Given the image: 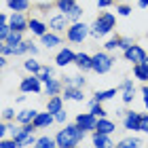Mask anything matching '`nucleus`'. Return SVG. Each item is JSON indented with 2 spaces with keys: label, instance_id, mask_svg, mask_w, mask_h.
I'll return each mask as SVG.
<instances>
[{
  "label": "nucleus",
  "instance_id": "obj_23",
  "mask_svg": "<svg viewBox=\"0 0 148 148\" xmlns=\"http://www.w3.org/2000/svg\"><path fill=\"white\" fill-rule=\"evenodd\" d=\"M30 30H32V34H36V36L47 34V25L42 21H38V19H30Z\"/></svg>",
  "mask_w": 148,
  "mask_h": 148
},
{
  "label": "nucleus",
  "instance_id": "obj_24",
  "mask_svg": "<svg viewBox=\"0 0 148 148\" xmlns=\"http://www.w3.org/2000/svg\"><path fill=\"white\" fill-rule=\"evenodd\" d=\"M142 146V140L140 138H125L116 144V148H140Z\"/></svg>",
  "mask_w": 148,
  "mask_h": 148
},
{
  "label": "nucleus",
  "instance_id": "obj_18",
  "mask_svg": "<svg viewBox=\"0 0 148 148\" xmlns=\"http://www.w3.org/2000/svg\"><path fill=\"white\" fill-rule=\"evenodd\" d=\"M6 6L13 13H23L30 9V0H6Z\"/></svg>",
  "mask_w": 148,
  "mask_h": 148
},
{
  "label": "nucleus",
  "instance_id": "obj_44",
  "mask_svg": "<svg viewBox=\"0 0 148 148\" xmlns=\"http://www.w3.org/2000/svg\"><path fill=\"white\" fill-rule=\"evenodd\" d=\"M142 93H144V104H146V108H148V85H144Z\"/></svg>",
  "mask_w": 148,
  "mask_h": 148
},
{
  "label": "nucleus",
  "instance_id": "obj_1",
  "mask_svg": "<svg viewBox=\"0 0 148 148\" xmlns=\"http://www.w3.org/2000/svg\"><path fill=\"white\" fill-rule=\"evenodd\" d=\"M85 129H80L78 125H68L66 129H62L57 133V146L59 148H76L80 142H83V138H85Z\"/></svg>",
  "mask_w": 148,
  "mask_h": 148
},
{
  "label": "nucleus",
  "instance_id": "obj_14",
  "mask_svg": "<svg viewBox=\"0 0 148 148\" xmlns=\"http://www.w3.org/2000/svg\"><path fill=\"white\" fill-rule=\"evenodd\" d=\"M53 119H55V114H51L49 110H47V112H38V116L34 119L32 125H34L36 129H42V127H49L53 123Z\"/></svg>",
  "mask_w": 148,
  "mask_h": 148
},
{
  "label": "nucleus",
  "instance_id": "obj_25",
  "mask_svg": "<svg viewBox=\"0 0 148 148\" xmlns=\"http://www.w3.org/2000/svg\"><path fill=\"white\" fill-rule=\"evenodd\" d=\"M40 38H42V45L47 47V49H53V47H57L59 42H62V38H59L57 34H45Z\"/></svg>",
  "mask_w": 148,
  "mask_h": 148
},
{
  "label": "nucleus",
  "instance_id": "obj_33",
  "mask_svg": "<svg viewBox=\"0 0 148 148\" xmlns=\"http://www.w3.org/2000/svg\"><path fill=\"white\" fill-rule=\"evenodd\" d=\"M66 85H72V87H83V85H85V76H68V78H66Z\"/></svg>",
  "mask_w": 148,
  "mask_h": 148
},
{
  "label": "nucleus",
  "instance_id": "obj_6",
  "mask_svg": "<svg viewBox=\"0 0 148 148\" xmlns=\"http://www.w3.org/2000/svg\"><path fill=\"white\" fill-rule=\"evenodd\" d=\"M76 125L85 131H95L97 129V116H93L91 112H83L76 116Z\"/></svg>",
  "mask_w": 148,
  "mask_h": 148
},
{
  "label": "nucleus",
  "instance_id": "obj_30",
  "mask_svg": "<svg viewBox=\"0 0 148 148\" xmlns=\"http://www.w3.org/2000/svg\"><path fill=\"white\" fill-rule=\"evenodd\" d=\"M21 34H23V32L11 30V34H9V38H6L4 42H6V45H11V47H13V45H19V42H21V40H23V38H21Z\"/></svg>",
  "mask_w": 148,
  "mask_h": 148
},
{
  "label": "nucleus",
  "instance_id": "obj_5",
  "mask_svg": "<svg viewBox=\"0 0 148 148\" xmlns=\"http://www.w3.org/2000/svg\"><path fill=\"white\" fill-rule=\"evenodd\" d=\"M110 68H112V57L110 55H106V53H95V55H93V66H91L93 72L106 74Z\"/></svg>",
  "mask_w": 148,
  "mask_h": 148
},
{
  "label": "nucleus",
  "instance_id": "obj_38",
  "mask_svg": "<svg viewBox=\"0 0 148 148\" xmlns=\"http://www.w3.org/2000/svg\"><path fill=\"white\" fill-rule=\"evenodd\" d=\"M131 45H133V40H131V38H121V49H123V51H127Z\"/></svg>",
  "mask_w": 148,
  "mask_h": 148
},
{
  "label": "nucleus",
  "instance_id": "obj_40",
  "mask_svg": "<svg viewBox=\"0 0 148 148\" xmlns=\"http://www.w3.org/2000/svg\"><path fill=\"white\" fill-rule=\"evenodd\" d=\"M66 119H68V112H66V110H62V112L55 114V121H57V123H66Z\"/></svg>",
  "mask_w": 148,
  "mask_h": 148
},
{
  "label": "nucleus",
  "instance_id": "obj_2",
  "mask_svg": "<svg viewBox=\"0 0 148 148\" xmlns=\"http://www.w3.org/2000/svg\"><path fill=\"white\" fill-rule=\"evenodd\" d=\"M114 23H116V19H114L112 13H102V15L93 21V25H91V36L93 38H102L106 34H110L112 28H114Z\"/></svg>",
  "mask_w": 148,
  "mask_h": 148
},
{
  "label": "nucleus",
  "instance_id": "obj_28",
  "mask_svg": "<svg viewBox=\"0 0 148 148\" xmlns=\"http://www.w3.org/2000/svg\"><path fill=\"white\" fill-rule=\"evenodd\" d=\"M116 95V89H106V91H97L95 95H93V99H95V102H106V99H110V97H114Z\"/></svg>",
  "mask_w": 148,
  "mask_h": 148
},
{
  "label": "nucleus",
  "instance_id": "obj_39",
  "mask_svg": "<svg viewBox=\"0 0 148 148\" xmlns=\"http://www.w3.org/2000/svg\"><path fill=\"white\" fill-rule=\"evenodd\" d=\"M140 131L148 133V114H144V116H142V123H140Z\"/></svg>",
  "mask_w": 148,
  "mask_h": 148
},
{
  "label": "nucleus",
  "instance_id": "obj_16",
  "mask_svg": "<svg viewBox=\"0 0 148 148\" xmlns=\"http://www.w3.org/2000/svg\"><path fill=\"white\" fill-rule=\"evenodd\" d=\"M47 110L51 114H57L64 110V97L62 95H51V99L47 102Z\"/></svg>",
  "mask_w": 148,
  "mask_h": 148
},
{
  "label": "nucleus",
  "instance_id": "obj_41",
  "mask_svg": "<svg viewBox=\"0 0 148 148\" xmlns=\"http://www.w3.org/2000/svg\"><path fill=\"white\" fill-rule=\"evenodd\" d=\"M13 116H15V110H13V108H4L2 119H4V121H9V119H13Z\"/></svg>",
  "mask_w": 148,
  "mask_h": 148
},
{
  "label": "nucleus",
  "instance_id": "obj_8",
  "mask_svg": "<svg viewBox=\"0 0 148 148\" xmlns=\"http://www.w3.org/2000/svg\"><path fill=\"white\" fill-rule=\"evenodd\" d=\"M9 23H11V30H17V32L30 30V21L25 19L23 13H13V15L9 17Z\"/></svg>",
  "mask_w": 148,
  "mask_h": 148
},
{
  "label": "nucleus",
  "instance_id": "obj_22",
  "mask_svg": "<svg viewBox=\"0 0 148 148\" xmlns=\"http://www.w3.org/2000/svg\"><path fill=\"white\" fill-rule=\"evenodd\" d=\"M45 91H47V95H57V93L62 91V83H59L57 78H49L45 83Z\"/></svg>",
  "mask_w": 148,
  "mask_h": 148
},
{
  "label": "nucleus",
  "instance_id": "obj_21",
  "mask_svg": "<svg viewBox=\"0 0 148 148\" xmlns=\"http://www.w3.org/2000/svg\"><path fill=\"white\" fill-rule=\"evenodd\" d=\"M38 116V112L36 110H21L17 114V123H21V125H30V123H34V119Z\"/></svg>",
  "mask_w": 148,
  "mask_h": 148
},
{
  "label": "nucleus",
  "instance_id": "obj_32",
  "mask_svg": "<svg viewBox=\"0 0 148 148\" xmlns=\"http://www.w3.org/2000/svg\"><path fill=\"white\" fill-rule=\"evenodd\" d=\"M23 68L28 70V72H32V74H38L40 70H42V66H40V64L36 62V59H28V62L23 64Z\"/></svg>",
  "mask_w": 148,
  "mask_h": 148
},
{
  "label": "nucleus",
  "instance_id": "obj_45",
  "mask_svg": "<svg viewBox=\"0 0 148 148\" xmlns=\"http://www.w3.org/2000/svg\"><path fill=\"white\" fill-rule=\"evenodd\" d=\"M138 4H140V9H146V6H148V0H138Z\"/></svg>",
  "mask_w": 148,
  "mask_h": 148
},
{
  "label": "nucleus",
  "instance_id": "obj_43",
  "mask_svg": "<svg viewBox=\"0 0 148 148\" xmlns=\"http://www.w3.org/2000/svg\"><path fill=\"white\" fill-rule=\"evenodd\" d=\"M6 131H9V125H6V123H2V125H0V136H6Z\"/></svg>",
  "mask_w": 148,
  "mask_h": 148
},
{
  "label": "nucleus",
  "instance_id": "obj_10",
  "mask_svg": "<svg viewBox=\"0 0 148 148\" xmlns=\"http://www.w3.org/2000/svg\"><path fill=\"white\" fill-rule=\"evenodd\" d=\"M19 89H21L23 93H38L40 91V78H38V74H32V76L28 78H23L21 80V85H19Z\"/></svg>",
  "mask_w": 148,
  "mask_h": 148
},
{
  "label": "nucleus",
  "instance_id": "obj_27",
  "mask_svg": "<svg viewBox=\"0 0 148 148\" xmlns=\"http://www.w3.org/2000/svg\"><path fill=\"white\" fill-rule=\"evenodd\" d=\"M55 146H57V140H51L49 136L38 138V140H36V144H34V148H55Z\"/></svg>",
  "mask_w": 148,
  "mask_h": 148
},
{
  "label": "nucleus",
  "instance_id": "obj_42",
  "mask_svg": "<svg viewBox=\"0 0 148 148\" xmlns=\"http://www.w3.org/2000/svg\"><path fill=\"white\" fill-rule=\"evenodd\" d=\"M95 2H97L99 9H106V6H110V4H112V0H95Z\"/></svg>",
  "mask_w": 148,
  "mask_h": 148
},
{
  "label": "nucleus",
  "instance_id": "obj_46",
  "mask_svg": "<svg viewBox=\"0 0 148 148\" xmlns=\"http://www.w3.org/2000/svg\"><path fill=\"white\" fill-rule=\"evenodd\" d=\"M144 66H146V68H148V55H146V59H144V62H142Z\"/></svg>",
  "mask_w": 148,
  "mask_h": 148
},
{
  "label": "nucleus",
  "instance_id": "obj_26",
  "mask_svg": "<svg viewBox=\"0 0 148 148\" xmlns=\"http://www.w3.org/2000/svg\"><path fill=\"white\" fill-rule=\"evenodd\" d=\"M133 74H136V78L148 83V68H146L144 64H136V66H133Z\"/></svg>",
  "mask_w": 148,
  "mask_h": 148
},
{
  "label": "nucleus",
  "instance_id": "obj_13",
  "mask_svg": "<svg viewBox=\"0 0 148 148\" xmlns=\"http://www.w3.org/2000/svg\"><path fill=\"white\" fill-rule=\"evenodd\" d=\"M93 146L95 148H116L108 133H97V131H93Z\"/></svg>",
  "mask_w": 148,
  "mask_h": 148
},
{
  "label": "nucleus",
  "instance_id": "obj_36",
  "mask_svg": "<svg viewBox=\"0 0 148 148\" xmlns=\"http://www.w3.org/2000/svg\"><path fill=\"white\" fill-rule=\"evenodd\" d=\"M0 148H19V144H17L13 138H11V140H4V138H2V142H0Z\"/></svg>",
  "mask_w": 148,
  "mask_h": 148
},
{
  "label": "nucleus",
  "instance_id": "obj_15",
  "mask_svg": "<svg viewBox=\"0 0 148 148\" xmlns=\"http://www.w3.org/2000/svg\"><path fill=\"white\" fill-rule=\"evenodd\" d=\"M64 97H66V99H74V102H83V99H85L83 89H80V87H72V85H66Z\"/></svg>",
  "mask_w": 148,
  "mask_h": 148
},
{
  "label": "nucleus",
  "instance_id": "obj_37",
  "mask_svg": "<svg viewBox=\"0 0 148 148\" xmlns=\"http://www.w3.org/2000/svg\"><path fill=\"white\" fill-rule=\"evenodd\" d=\"M116 13H119V15H123V17H127V15L131 13V6H127V4H119V6H116Z\"/></svg>",
  "mask_w": 148,
  "mask_h": 148
},
{
  "label": "nucleus",
  "instance_id": "obj_4",
  "mask_svg": "<svg viewBox=\"0 0 148 148\" xmlns=\"http://www.w3.org/2000/svg\"><path fill=\"white\" fill-rule=\"evenodd\" d=\"M89 34H91V25L80 23V21H74L68 28V40H72V42H83Z\"/></svg>",
  "mask_w": 148,
  "mask_h": 148
},
{
  "label": "nucleus",
  "instance_id": "obj_12",
  "mask_svg": "<svg viewBox=\"0 0 148 148\" xmlns=\"http://www.w3.org/2000/svg\"><path fill=\"white\" fill-rule=\"evenodd\" d=\"M68 21H70V19L62 13V15H55V17L49 19V28H51L53 32H64L66 28H68Z\"/></svg>",
  "mask_w": 148,
  "mask_h": 148
},
{
  "label": "nucleus",
  "instance_id": "obj_11",
  "mask_svg": "<svg viewBox=\"0 0 148 148\" xmlns=\"http://www.w3.org/2000/svg\"><path fill=\"white\" fill-rule=\"evenodd\" d=\"M74 59H76V53H74L72 49H62L57 53V57H55V62H57V66L59 68H64V66H68V64H74Z\"/></svg>",
  "mask_w": 148,
  "mask_h": 148
},
{
  "label": "nucleus",
  "instance_id": "obj_3",
  "mask_svg": "<svg viewBox=\"0 0 148 148\" xmlns=\"http://www.w3.org/2000/svg\"><path fill=\"white\" fill-rule=\"evenodd\" d=\"M55 4H57V9L62 11L64 15L70 19V21H78L80 15H83V9H80L74 0H57Z\"/></svg>",
  "mask_w": 148,
  "mask_h": 148
},
{
  "label": "nucleus",
  "instance_id": "obj_31",
  "mask_svg": "<svg viewBox=\"0 0 148 148\" xmlns=\"http://www.w3.org/2000/svg\"><path fill=\"white\" fill-rule=\"evenodd\" d=\"M17 144H19V148H28V146H34V144H36V138H34V133H28V136H23L21 140H17Z\"/></svg>",
  "mask_w": 148,
  "mask_h": 148
},
{
  "label": "nucleus",
  "instance_id": "obj_34",
  "mask_svg": "<svg viewBox=\"0 0 148 148\" xmlns=\"http://www.w3.org/2000/svg\"><path fill=\"white\" fill-rule=\"evenodd\" d=\"M38 78H40V80H45V83H47L49 78H53V68H49V66H45V68L38 72Z\"/></svg>",
  "mask_w": 148,
  "mask_h": 148
},
{
  "label": "nucleus",
  "instance_id": "obj_9",
  "mask_svg": "<svg viewBox=\"0 0 148 148\" xmlns=\"http://www.w3.org/2000/svg\"><path fill=\"white\" fill-rule=\"evenodd\" d=\"M140 123H142V114H138L136 110L125 112V121H123L125 129H129V131H140Z\"/></svg>",
  "mask_w": 148,
  "mask_h": 148
},
{
  "label": "nucleus",
  "instance_id": "obj_7",
  "mask_svg": "<svg viewBox=\"0 0 148 148\" xmlns=\"http://www.w3.org/2000/svg\"><path fill=\"white\" fill-rule=\"evenodd\" d=\"M125 59H127V62H131L133 66H136V64H142L144 59H146V51H144L140 45H131L129 49L125 51Z\"/></svg>",
  "mask_w": 148,
  "mask_h": 148
},
{
  "label": "nucleus",
  "instance_id": "obj_20",
  "mask_svg": "<svg viewBox=\"0 0 148 148\" xmlns=\"http://www.w3.org/2000/svg\"><path fill=\"white\" fill-rule=\"evenodd\" d=\"M133 95H136V87H133V83H131L129 78L123 80V102L129 104L131 99H133Z\"/></svg>",
  "mask_w": 148,
  "mask_h": 148
},
{
  "label": "nucleus",
  "instance_id": "obj_17",
  "mask_svg": "<svg viewBox=\"0 0 148 148\" xmlns=\"http://www.w3.org/2000/svg\"><path fill=\"white\" fill-rule=\"evenodd\" d=\"M74 64H76L83 72H87V70H91V66H93V57H89L87 53H76V59H74Z\"/></svg>",
  "mask_w": 148,
  "mask_h": 148
},
{
  "label": "nucleus",
  "instance_id": "obj_35",
  "mask_svg": "<svg viewBox=\"0 0 148 148\" xmlns=\"http://www.w3.org/2000/svg\"><path fill=\"white\" fill-rule=\"evenodd\" d=\"M108 51H114V49H121V36H116V38H110L108 42L104 45Z\"/></svg>",
  "mask_w": 148,
  "mask_h": 148
},
{
  "label": "nucleus",
  "instance_id": "obj_19",
  "mask_svg": "<svg viewBox=\"0 0 148 148\" xmlns=\"http://www.w3.org/2000/svg\"><path fill=\"white\" fill-rule=\"evenodd\" d=\"M114 129H116V125H114L112 121H108L106 116L104 119H97V129H95L97 133H108V136H110Z\"/></svg>",
  "mask_w": 148,
  "mask_h": 148
},
{
  "label": "nucleus",
  "instance_id": "obj_29",
  "mask_svg": "<svg viewBox=\"0 0 148 148\" xmlns=\"http://www.w3.org/2000/svg\"><path fill=\"white\" fill-rule=\"evenodd\" d=\"M89 108H91L93 116H97V119H104L106 116V110L102 108V104H99V102H95V99H91V102H89Z\"/></svg>",
  "mask_w": 148,
  "mask_h": 148
}]
</instances>
